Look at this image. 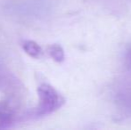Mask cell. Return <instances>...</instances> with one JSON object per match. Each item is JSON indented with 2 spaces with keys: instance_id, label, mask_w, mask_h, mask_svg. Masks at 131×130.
I'll return each instance as SVG.
<instances>
[{
  "instance_id": "obj_1",
  "label": "cell",
  "mask_w": 131,
  "mask_h": 130,
  "mask_svg": "<svg viewBox=\"0 0 131 130\" xmlns=\"http://www.w3.org/2000/svg\"><path fill=\"white\" fill-rule=\"evenodd\" d=\"M38 104L37 107V114L38 116H46L59 110L65 102V99L52 86L48 84H41L38 87Z\"/></svg>"
},
{
  "instance_id": "obj_2",
  "label": "cell",
  "mask_w": 131,
  "mask_h": 130,
  "mask_svg": "<svg viewBox=\"0 0 131 130\" xmlns=\"http://www.w3.org/2000/svg\"><path fill=\"white\" fill-rule=\"evenodd\" d=\"M14 118V111L8 102H0V128L7 127Z\"/></svg>"
},
{
  "instance_id": "obj_3",
  "label": "cell",
  "mask_w": 131,
  "mask_h": 130,
  "mask_svg": "<svg viewBox=\"0 0 131 130\" xmlns=\"http://www.w3.org/2000/svg\"><path fill=\"white\" fill-rule=\"evenodd\" d=\"M23 50L29 54L30 57L38 59L43 55V51L41 47L38 45V44L32 40H27L23 45Z\"/></svg>"
},
{
  "instance_id": "obj_4",
  "label": "cell",
  "mask_w": 131,
  "mask_h": 130,
  "mask_svg": "<svg viewBox=\"0 0 131 130\" xmlns=\"http://www.w3.org/2000/svg\"><path fill=\"white\" fill-rule=\"evenodd\" d=\"M48 54L53 58V61L57 62V63H62L64 60V52L62 46L56 44H53L48 46L47 48Z\"/></svg>"
},
{
  "instance_id": "obj_5",
  "label": "cell",
  "mask_w": 131,
  "mask_h": 130,
  "mask_svg": "<svg viewBox=\"0 0 131 130\" xmlns=\"http://www.w3.org/2000/svg\"><path fill=\"white\" fill-rule=\"evenodd\" d=\"M127 62H128V64L129 67H131V51H129L128 56H127Z\"/></svg>"
}]
</instances>
